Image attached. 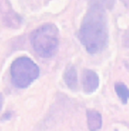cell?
Here are the masks:
<instances>
[{"label": "cell", "instance_id": "9c48e42d", "mask_svg": "<svg viewBox=\"0 0 129 131\" xmlns=\"http://www.w3.org/2000/svg\"><path fill=\"white\" fill-rule=\"evenodd\" d=\"M3 102H4V98H3V95L0 93V111H1V110L3 108Z\"/></svg>", "mask_w": 129, "mask_h": 131}, {"label": "cell", "instance_id": "3957f363", "mask_svg": "<svg viewBox=\"0 0 129 131\" xmlns=\"http://www.w3.org/2000/svg\"><path fill=\"white\" fill-rule=\"evenodd\" d=\"M12 84L19 89L28 87L39 77L40 69L28 57H21L12 61L10 68Z\"/></svg>", "mask_w": 129, "mask_h": 131}, {"label": "cell", "instance_id": "5b68a950", "mask_svg": "<svg viewBox=\"0 0 129 131\" xmlns=\"http://www.w3.org/2000/svg\"><path fill=\"white\" fill-rule=\"evenodd\" d=\"M87 123L90 131H97L102 127V115L99 112L94 110L87 111Z\"/></svg>", "mask_w": 129, "mask_h": 131}, {"label": "cell", "instance_id": "277c9868", "mask_svg": "<svg viewBox=\"0 0 129 131\" xmlns=\"http://www.w3.org/2000/svg\"><path fill=\"white\" fill-rule=\"evenodd\" d=\"M83 90L86 94H92L99 85V78L95 71L85 69L82 75Z\"/></svg>", "mask_w": 129, "mask_h": 131}, {"label": "cell", "instance_id": "6da1fadb", "mask_svg": "<svg viewBox=\"0 0 129 131\" xmlns=\"http://www.w3.org/2000/svg\"><path fill=\"white\" fill-rule=\"evenodd\" d=\"M107 18L104 8L94 3L87 11L81 23L78 37L86 51L96 54L104 49L108 42Z\"/></svg>", "mask_w": 129, "mask_h": 131}, {"label": "cell", "instance_id": "7a4b0ae2", "mask_svg": "<svg viewBox=\"0 0 129 131\" xmlns=\"http://www.w3.org/2000/svg\"><path fill=\"white\" fill-rule=\"evenodd\" d=\"M30 41L34 51L40 57H51L56 53L59 47V30L53 23L43 24L32 31Z\"/></svg>", "mask_w": 129, "mask_h": 131}, {"label": "cell", "instance_id": "8992f818", "mask_svg": "<svg viewBox=\"0 0 129 131\" xmlns=\"http://www.w3.org/2000/svg\"><path fill=\"white\" fill-rule=\"evenodd\" d=\"M64 81L68 87L71 90H75L78 85L77 71L73 66L69 67L64 73Z\"/></svg>", "mask_w": 129, "mask_h": 131}, {"label": "cell", "instance_id": "ba28073f", "mask_svg": "<svg viewBox=\"0 0 129 131\" xmlns=\"http://www.w3.org/2000/svg\"><path fill=\"white\" fill-rule=\"evenodd\" d=\"M11 116H12L11 113L4 114V115H3V117H2V119H3V120H8V119H9L10 118H11Z\"/></svg>", "mask_w": 129, "mask_h": 131}, {"label": "cell", "instance_id": "52a82bcc", "mask_svg": "<svg viewBox=\"0 0 129 131\" xmlns=\"http://www.w3.org/2000/svg\"><path fill=\"white\" fill-rule=\"evenodd\" d=\"M114 89L118 96L123 104H127L129 100V89L123 82H117L114 85Z\"/></svg>", "mask_w": 129, "mask_h": 131}]
</instances>
